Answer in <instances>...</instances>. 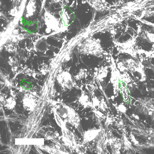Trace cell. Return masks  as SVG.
Masks as SVG:
<instances>
[{
  "label": "cell",
  "instance_id": "obj_14",
  "mask_svg": "<svg viewBox=\"0 0 154 154\" xmlns=\"http://www.w3.org/2000/svg\"><path fill=\"white\" fill-rule=\"evenodd\" d=\"M48 45L46 40L42 38L41 40L38 41L35 44V51L39 52H43L47 49Z\"/></svg>",
  "mask_w": 154,
  "mask_h": 154
},
{
  "label": "cell",
  "instance_id": "obj_8",
  "mask_svg": "<svg viewBox=\"0 0 154 154\" xmlns=\"http://www.w3.org/2000/svg\"><path fill=\"white\" fill-rule=\"evenodd\" d=\"M64 104L68 110L66 121L75 127V129H78L80 127L81 123V119L79 114L73 108L65 103Z\"/></svg>",
  "mask_w": 154,
  "mask_h": 154
},
{
  "label": "cell",
  "instance_id": "obj_5",
  "mask_svg": "<svg viewBox=\"0 0 154 154\" xmlns=\"http://www.w3.org/2000/svg\"><path fill=\"white\" fill-rule=\"evenodd\" d=\"M127 69L137 80L143 81L146 79L143 67L142 64L132 59H128L125 62Z\"/></svg>",
  "mask_w": 154,
  "mask_h": 154
},
{
  "label": "cell",
  "instance_id": "obj_4",
  "mask_svg": "<svg viewBox=\"0 0 154 154\" xmlns=\"http://www.w3.org/2000/svg\"><path fill=\"white\" fill-rule=\"evenodd\" d=\"M41 26V23L39 20H32L25 14L20 19L18 26L23 32L28 34H36L39 32Z\"/></svg>",
  "mask_w": 154,
  "mask_h": 154
},
{
  "label": "cell",
  "instance_id": "obj_15",
  "mask_svg": "<svg viewBox=\"0 0 154 154\" xmlns=\"http://www.w3.org/2000/svg\"><path fill=\"white\" fill-rule=\"evenodd\" d=\"M105 137H101L99 140L96 148V152L97 154H105V148L106 142L104 141Z\"/></svg>",
  "mask_w": 154,
  "mask_h": 154
},
{
  "label": "cell",
  "instance_id": "obj_16",
  "mask_svg": "<svg viewBox=\"0 0 154 154\" xmlns=\"http://www.w3.org/2000/svg\"><path fill=\"white\" fill-rule=\"evenodd\" d=\"M85 94L83 93L79 99L80 103L85 107L87 106L94 107L93 103L91 102L88 97Z\"/></svg>",
  "mask_w": 154,
  "mask_h": 154
},
{
  "label": "cell",
  "instance_id": "obj_27",
  "mask_svg": "<svg viewBox=\"0 0 154 154\" xmlns=\"http://www.w3.org/2000/svg\"><path fill=\"white\" fill-rule=\"evenodd\" d=\"M141 93L143 95L144 94H145V91H142L141 92Z\"/></svg>",
  "mask_w": 154,
  "mask_h": 154
},
{
  "label": "cell",
  "instance_id": "obj_21",
  "mask_svg": "<svg viewBox=\"0 0 154 154\" xmlns=\"http://www.w3.org/2000/svg\"><path fill=\"white\" fill-rule=\"evenodd\" d=\"M84 70L81 69L80 70V72L75 76L76 79L79 80L83 79L84 77Z\"/></svg>",
  "mask_w": 154,
  "mask_h": 154
},
{
  "label": "cell",
  "instance_id": "obj_7",
  "mask_svg": "<svg viewBox=\"0 0 154 154\" xmlns=\"http://www.w3.org/2000/svg\"><path fill=\"white\" fill-rule=\"evenodd\" d=\"M38 97L29 92L26 93L22 98L23 108L25 110L32 112L37 105Z\"/></svg>",
  "mask_w": 154,
  "mask_h": 154
},
{
  "label": "cell",
  "instance_id": "obj_30",
  "mask_svg": "<svg viewBox=\"0 0 154 154\" xmlns=\"http://www.w3.org/2000/svg\"><path fill=\"white\" fill-rule=\"evenodd\" d=\"M151 137H149L148 138V139L149 140H150L151 139Z\"/></svg>",
  "mask_w": 154,
  "mask_h": 154
},
{
  "label": "cell",
  "instance_id": "obj_12",
  "mask_svg": "<svg viewBox=\"0 0 154 154\" xmlns=\"http://www.w3.org/2000/svg\"><path fill=\"white\" fill-rule=\"evenodd\" d=\"M31 145H16L15 146L9 148L10 151L11 153L14 154H27L30 152Z\"/></svg>",
  "mask_w": 154,
  "mask_h": 154
},
{
  "label": "cell",
  "instance_id": "obj_23",
  "mask_svg": "<svg viewBox=\"0 0 154 154\" xmlns=\"http://www.w3.org/2000/svg\"><path fill=\"white\" fill-rule=\"evenodd\" d=\"M92 99L93 100V104L94 106H100V101L96 97H94Z\"/></svg>",
  "mask_w": 154,
  "mask_h": 154
},
{
  "label": "cell",
  "instance_id": "obj_20",
  "mask_svg": "<svg viewBox=\"0 0 154 154\" xmlns=\"http://www.w3.org/2000/svg\"><path fill=\"white\" fill-rule=\"evenodd\" d=\"M147 39L150 42L154 43V34L149 33L147 30L145 31Z\"/></svg>",
  "mask_w": 154,
  "mask_h": 154
},
{
  "label": "cell",
  "instance_id": "obj_24",
  "mask_svg": "<svg viewBox=\"0 0 154 154\" xmlns=\"http://www.w3.org/2000/svg\"><path fill=\"white\" fill-rule=\"evenodd\" d=\"M135 112L137 113H139L140 112V109L138 107H136L135 109Z\"/></svg>",
  "mask_w": 154,
  "mask_h": 154
},
{
  "label": "cell",
  "instance_id": "obj_2",
  "mask_svg": "<svg viewBox=\"0 0 154 154\" xmlns=\"http://www.w3.org/2000/svg\"><path fill=\"white\" fill-rule=\"evenodd\" d=\"M79 52L84 55H91L97 57L102 56L104 50L99 39L90 36L87 37L83 43L78 44Z\"/></svg>",
  "mask_w": 154,
  "mask_h": 154
},
{
  "label": "cell",
  "instance_id": "obj_3",
  "mask_svg": "<svg viewBox=\"0 0 154 154\" xmlns=\"http://www.w3.org/2000/svg\"><path fill=\"white\" fill-rule=\"evenodd\" d=\"M54 118L57 125L61 128L62 132V139L65 146L71 151L75 150L79 153V146L77 144L75 136L72 132L68 129L66 126V122L60 117L58 113L54 114Z\"/></svg>",
  "mask_w": 154,
  "mask_h": 154
},
{
  "label": "cell",
  "instance_id": "obj_25",
  "mask_svg": "<svg viewBox=\"0 0 154 154\" xmlns=\"http://www.w3.org/2000/svg\"><path fill=\"white\" fill-rule=\"evenodd\" d=\"M134 117L136 119L138 120H139V117L137 115H135Z\"/></svg>",
  "mask_w": 154,
  "mask_h": 154
},
{
  "label": "cell",
  "instance_id": "obj_6",
  "mask_svg": "<svg viewBox=\"0 0 154 154\" xmlns=\"http://www.w3.org/2000/svg\"><path fill=\"white\" fill-rule=\"evenodd\" d=\"M45 12L44 20L48 30L56 32L60 29V19L56 18L55 16L46 8H44Z\"/></svg>",
  "mask_w": 154,
  "mask_h": 154
},
{
  "label": "cell",
  "instance_id": "obj_29",
  "mask_svg": "<svg viewBox=\"0 0 154 154\" xmlns=\"http://www.w3.org/2000/svg\"><path fill=\"white\" fill-rule=\"evenodd\" d=\"M150 100L151 101V102H154V99L151 98Z\"/></svg>",
  "mask_w": 154,
  "mask_h": 154
},
{
  "label": "cell",
  "instance_id": "obj_11",
  "mask_svg": "<svg viewBox=\"0 0 154 154\" xmlns=\"http://www.w3.org/2000/svg\"><path fill=\"white\" fill-rule=\"evenodd\" d=\"M40 149L50 154H69L68 152L63 150L57 145L55 146H48L43 145H35Z\"/></svg>",
  "mask_w": 154,
  "mask_h": 154
},
{
  "label": "cell",
  "instance_id": "obj_28",
  "mask_svg": "<svg viewBox=\"0 0 154 154\" xmlns=\"http://www.w3.org/2000/svg\"><path fill=\"white\" fill-rule=\"evenodd\" d=\"M140 137L141 138H144L145 136H144L143 135H141L140 136Z\"/></svg>",
  "mask_w": 154,
  "mask_h": 154
},
{
  "label": "cell",
  "instance_id": "obj_1",
  "mask_svg": "<svg viewBox=\"0 0 154 154\" xmlns=\"http://www.w3.org/2000/svg\"><path fill=\"white\" fill-rule=\"evenodd\" d=\"M56 93L54 88L44 85L35 109L26 119L21 118L18 122L22 126L20 134L25 138H32L39 130L43 119L47 111L48 106L52 103V98Z\"/></svg>",
  "mask_w": 154,
  "mask_h": 154
},
{
  "label": "cell",
  "instance_id": "obj_9",
  "mask_svg": "<svg viewBox=\"0 0 154 154\" xmlns=\"http://www.w3.org/2000/svg\"><path fill=\"white\" fill-rule=\"evenodd\" d=\"M101 130L94 127L85 131L83 133V142L82 144L83 146L92 142L100 135Z\"/></svg>",
  "mask_w": 154,
  "mask_h": 154
},
{
  "label": "cell",
  "instance_id": "obj_26",
  "mask_svg": "<svg viewBox=\"0 0 154 154\" xmlns=\"http://www.w3.org/2000/svg\"><path fill=\"white\" fill-rule=\"evenodd\" d=\"M152 113H152V111H150L148 112V114L149 116H152Z\"/></svg>",
  "mask_w": 154,
  "mask_h": 154
},
{
  "label": "cell",
  "instance_id": "obj_10",
  "mask_svg": "<svg viewBox=\"0 0 154 154\" xmlns=\"http://www.w3.org/2000/svg\"><path fill=\"white\" fill-rule=\"evenodd\" d=\"M60 74L62 78L60 80H59L58 81L63 89L67 88L70 89L74 87L72 76L70 73L67 72H63Z\"/></svg>",
  "mask_w": 154,
  "mask_h": 154
},
{
  "label": "cell",
  "instance_id": "obj_17",
  "mask_svg": "<svg viewBox=\"0 0 154 154\" xmlns=\"http://www.w3.org/2000/svg\"><path fill=\"white\" fill-rule=\"evenodd\" d=\"M5 106L9 110H12L16 105V99L14 97H10L5 100Z\"/></svg>",
  "mask_w": 154,
  "mask_h": 154
},
{
  "label": "cell",
  "instance_id": "obj_19",
  "mask_svg": "<svg viewBox=\"0 0 154 154\" xmlns=\"http://www.w3.org/2000/svg\"><path fill=\"white\" fill-rule=\"evenodd\" d=\"M114 121V119L112 115L110 113L108 114L107 119L105 122V126L108 127L109 125L113 122Z\"/></svg>",
  "mask_w": 154,
  "mask_h": 154
},
{
  "label": "cell",
  "instance_id": "obj_13",
  "mask_svg": "<svg viewBox=\"0 0 154 154\" xmlns=\"http://www.w3.org/2000/svg\"><path fill=\"white\" fill-rule=\"evenodd\" d=\"M26 15L31 18L35 15L36 12V0H29V1L26 7Z\"/></svg>",
  "mask_w": 154,
  "mask_h": 154
},
{
  "label": "cell",
  "instance_id": "obj_22",
  "mask_svg": "<svg viewBox=\"0 0 154 154\" xmlns=\"http://www.w3.org/2000/svg\"><path fill=\"white\" fill-rule=\"evenodd\" d=\"M118 109L121 112L123 113H125L127 110V107L123 105V104H121L119 105L118 106Z\"/></svg>",
  "mask_w": 154,
  "mask_h": 154
},
{
  "label": "cell",
  "instance_id": "obj_18",
  "mask_svg": "<svg viewBox=\"0 0 154 154\" xmlns=\"http://www.w3.org/2000/svg\"><path fill=\"white\" fill-rule=\"evenodd\" d=\"M59 136V134L58 133L55 134L53 132L49 131L47 132L45 135V137L46 139H47V140H51L53 138L58 137Z\"/></svg>",
  "mask_w": 154,
  "mask_h": 154
}]
</instances>
